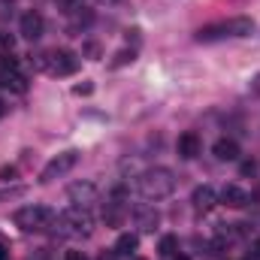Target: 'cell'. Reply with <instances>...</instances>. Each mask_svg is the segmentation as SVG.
I'll list each match as a JSON object with an SVG mask.
<instances>
[{
  "mask_svg": "<svg viewBox=\"0 0 260 260\" xmlns=\"http://www.w3.org/2000/svg\"><path fill=\"white\" fill-rule=\"evenodd\" d=\"M0 82H3L6 88H12V91H18V94H21V91L27 88V85H24V76H18V70H9V73H6V76L0 79Z\"/></svg>",
  "mask_w": 260,
  "mask_h": 260,
  "instance_id": "cell-16",
  "label": "cell"
},
{
  "mask_svg": "<svg viewBox=\"0 0 260 260\" xmlns=\"http://www.w3.org/2000/svg\"><path fill=\"white\" fill-rule=\"evenodd\" d=\"M58 227H61L64 236H88L91 227H94V218L88 215V209L73 206V209H67L64 215H58Z\"/></svg>",
  "mask_w": 260,
  "mask_h": 260,
  "instance_id": "cell-5",
  "label": "cell"
},
{
  "mask_svg": "<svg viewBox=\"0 0 260 260\" xmlns=\"http://www.w3.org/2000/svg\"><path fill=\"white\" fill-rule=\"evenodd\" d=\"M176 148H179V154H182L185 160H191V157H197V154H200V148H203V139L197 136L194 130H188V133H182V136H179Z\"/></svg>",
  "mask_w": 260,
  "mask_h": 260,
  "instance_id": "cell-10",
  "label": "cell"
},
{
  "mask_svg": "<svg viewBox=\"0 0 260 260\" xmlns=\"http://www.w3.org/2000/svg\"><path fill=\"white\" fill-rule=\"evenodd\" d=\"M0 260H9V245L0 239Z\"/></svg>",
  "mask_w": 260,
  "mask_h": 260,
  "instance_id": "cell-25",
  "label": "cell"
},
{
  "mask_svg": "<svg viewBox=\"0 0 260 260\" xmlns=\"http://www.w3.org/2000/svg\"><path fill=\"white\" fill-rule=\"evenodd\" d=\"M124 218H127V206L118 197L109 200V203H103V221H106V227H121Z\"/></svg>",
  "mask_w": 260,
  "mask_h": 260,
  "instance_id": "cell-8",
  "label": "cell"
},
{
  "mask_svg": "<svg viewBox=\"0 0 260 260\" xmlns=\"http://www.w3.org/2000/svg\"><path fill=\"white\" fill-rule=\"evenodd\" d=\"M139 248V236L136 233H121L115 242V254H133Z\"/></svg>",
  "mask_w": 260,
  "mask_h": 260,
  "instance_id": "cell-15",
  "label": "cell"
},
{
  "mask_svg": "<svg viewBox=\"0 0 260 260\" xmlns=\"http://www.w3.org/2000/svg\"><path fill=\"white\" fill-rule=\"evenodd\" d=\"M76 164H79V151H61L58 157H52V160L43 167L40 182H55V179H61V176H67Z\"/></svg>",
  "mask_w": 260,
  "mask_h": 260,
  "instance_id": "cell-6",
  "label": "cell"
},
{
  "mask_svg": "<svg viewBox=\"0 0 260 260\" xmlns=\"http://www.w3.org/2000/svg\"><path fill=\"white\" fill-rule=\"evenodd\" d=\"M91 91H94V85H91V82H82V85H76V88H73V94H76V97H88Z\"/></svg>",
  "mask_w": 260,
  "mask_h": 260,
  "instance_id": "cell-21",
  "label": "cell"
},
{
  "mask_svg": "<svg viewBox=\"0 0 260 260\" xmlns=\"http://www.w3.org/2000/svg\"><path fill=\"white\" fill-rule=\"evenodd\" d=\"M221 203H224L227 209H245V206H248V194H245L239 185H224Z\"/></svg>",
  "mask_w": 260,
  "mask_h": 260,
  "instance_id": "cell-12",
  "label": "cell"
},
{
  "mask_svg": "<svg viewBox=\"0 0 260 260\" xmlns=\"http://www.w3.org/2000/svg\"><path fill=\"white\" fill-rule=\"evenodd\" d=\"M55 6H58L64 15H76L79 9H85V0H55Z\"/></svg>",
  "mask_w": 260,
  "mask_h": 260,
  "instance_id": "cell-19",
  "label": "cell"
},
{
  "mask_svg": "<svg viewBox=\"0 0 260 260\" xmlns=\"http://www.w3.org/2000/svg\"><path fill=\"white\" fill-rule=\"evenodd\" d=\"M91 21H94V15H91L88 9H79V12L73 15V30H79V27H88Z\"/></svg>",
  "mask_w": 260,
  "mask_h": 260,
  "instance_id": "cell-20",
  "label": "cell"
},
{
  "mask_svg": "<svg viewBox=\"0 0 260 260\" xmlns=\"http://www.w3.org/2000/svg\"><path fill=\"white\" fill-rule=\"evenodd\" d=\"M64 260H85V254H82V251H67Z\"/></svg>",
  "mask_w": 260,
  "mask_h": 260,
  "instance_id": "cell-24",
  "label": "cell"
},
{
  "mask_svg": "<svg viewBox=\"0 0 260 260\" xmlns=\"http://www.w3.org/2000/svg\"><path fill=\"white\" fill-rule=\"evenodd\" d=\"M3 112H6V106H3V103H0V118H3Z\"/></svg>",
  "mask_w": 260,
  "mask_h": 260,
  "instance_id": "cell-29",
  "label": "cell"
},
{
  "mask_svg": "<svg viewBox=\"0 0 260 260\" xmlns=\"http://www.w3.org/2000/svg\"><path fill=\"white\" fill-rule=\"evenodd\" d=\"M157 251H160L164 257H176V254H179V239H176V236H164L160 245H157Z\"/></svg>",
  "mask_w": 260,
  "mask_h": 260,
  "instance_id": "cell-17",
  "label": "cell"
},
{
  "mask_svg": "<svg viewBox=\"0 0 260 260\" xmlns=\"http://www.w3.org/2000/svg\"><path fill=\"white\" fill-rule=\"evenodd\" d=\"M191 203H194L197 212H209V209L218 203V194H215L212 185H200V188L194 191V197H191Z\"/></svg>",
  "mask_w": 260,
  "mask_h": 260,
  "instance_id": "cell-13",
  "label": "cell"
},
{
  "mask_svg": "<svg viewBox=\"0 0 260 260\" xmlns=\"http://www.w3.org/2000/svg\"><path fill=\"white\" fill-rule=\"evenodd\" d=\"M251 91H254V94H257V97H260V76H257V79H254V82H251Z\"/></svg>",
  "mask_w": 260,
  "mask_h": 260,
  "instance_id": "cell-27",
  "label": "cell"
},
{
  "mask_svg": "<svg viewBox=\"0 0 260 260\" xmlns=\"http://www.w3.org/2000/svg\"><path fill=\"white\" fill-rule=\"evenodd\" d=\"M70 200H73V206H88V203H94L97 200V188L91 185V182H82V185H70Z\"/></svg>",
  "mask_w": 260,
  "mask_h": 260,
  "instance_id": "cell-11",
  "label": "cell"
},
{
  "mask_svg": "<svg viewBox=\"0 0 260 260\" xmlns=\"http://www.w3.org/2000/svg\"><path fill=\"white\" fill-rule=\"evenodd\" d=\"M37 67L52 73V76H73L79 70V58L70 49H52V52H43L37 58Z\"/></svg>",
  "mask_w": 260,
  "mask_h": 260,
  "instance_id": "cell-4",
  "label": "cell"
},
{
  "mask_svg": "<svg viewBox=\"0 0 260 260\" xmlns=\"http://www.w3.org/2000/svg\"><path fill=\"white\" fill-rule=\"evenodd\" d=\"M136 61V49H121V52H115V58H112V64L109 67H127V64H133Z\"/></svg>",
  "mask_w": 260,
  "mask_h": 260,
  "instance_id": "cell-18",
  "label": "cell"
},
{
  "mask_svg": "<svg viewBox=\"0 0 260 260\" xmlns=\"http://www.w3.org/2000/svg\"><path fill=\"white\" fill-rule=\"evenodd\" d=\"M85 52H88V55H91V58H97V55H100V49H97V46H94V43H91V46H88V49H85Z\"/></svg>",
  "mask_w": 260,
  "mask_h": 260,
  "instance_id": "cell-26",
  "label": "cell"
},
{
  "mask_svg": "<svg viewBox=\"0 0 260 260\" xmlns=\"http://www.w3.org/2000/svg\"><path fill=\"white\" fill-rule=\"evenodd\" d=\"M18 27H21V37L34 43V40H40V37H43V15L30 9V12H24V15H21V24H18Z\"/></svg>",
  "mask_w": 260,
  "mask_h": 260,
  "instance_id": "cell-7",
  "label": "cell"
},
{
  "mask_svg": "<svg viewBox=\"0 0 260 260\" xmlns=\"http://www.w3.org/2000/svg\"><path fill=\"white\" fill-rule=\"evenodd\" d=\"M136 185H139V194L145 200H164L176 191V176L167 167H154V170H145Z\"/></svg>",
  "mask_w": 260,
  "mask_h": 260,
  "instance_id": "cell-2",
  "label": "cell"
},
{
  "mask_svg": "<svg viewBox=\"0 0 260 260\" xmlns=\"http://www.w3.org/2000/svg\"><path fill=\"white\" fill-rule=\"evenodd\" d=\"M212 151H215V157L218 160H239V142L236 139H218L215 145H212Z\"/></svg>",
  "mask_w": 260,
  "mask_h": 260,
  "instance_id": "cell-14",
  "label": "cell"
},
{
  "mask_svg": "<svg viewBox=\"0 0 260 260\" xmlns=\"http://www.w3.org/2000/svg\"><path fill=\"white\" fill-rule=\"evenodd\" d=\"M133 218H136V227H139V230H145V233H151V230L160 224L157 209H154V206H145V203L133 209Z\"/></svg>",
  "mask_w": 260,
  "mask_h": 260,
  "instance_id": "cell-9",
  "label": "cell"
},
{
  "mask_svg": "<svg viewBox=\"0 0 260 260\" xmlns=\"http://www.w3.org/2000/svg\"><path fill=\"white\" fill-rule=\"evenodd\" d=\"M0 179H3V182L15 179V167H3V170H0Z\"/></svg>",
  "mask_w": 260,
  "mask_h": 260,
  "instance_id": "cell-23",
  "label": "cell"
},
{
  "mask_svg": "<svg viewBox=\"0 0 260 260\" xmlns=\"http://www.w3.org/2000/svg\"><path fill=\"white\" fill-rule=\"evenodd\" d=\"M133 260H142V257H133Z\"/></svg>",
  "mask_w": 260,
  "mask_h": 260,
  "instance_id": "cell-32",
  "label": "cell"
},
{
  "mask_svg": "<svg viewBox=\"0 0 260 260\" xmlns=\"http://www.w3.org/2000/svg\"><path fill=\"white\" fill-rule=\"evenodd\" d=\"M12 46H15V40H12L9 34H0V49H3V52H12Z\"/></svg>",
  "mask_w": 260,
  "mask_h": 260,
  "instance_id": "cell-22",
  "label": "cell"
},
{
  "mask_svg": "<svg viewBox=\"0 0 260 260\" xmlns=\"http://www.w3.org/2000/svg\"><path fill=\"white\" fill-rule=\"evenodd\" d=\"M12 221H15V227H21L24 233H43V230H49V227L58 221V215H55L49 206H24V209H18V212L12 215Z\"/></svg>",
  "mask_w": 260,
  "mask_h": 260,
  "instance_id": "cell-3",
  "label": "cell"
},
{
  "mask_svg": "<svg viewBox=\"0 0 260 260\" xmlns=\"http://www.w3.org/2000/svg\"><path fill=\"white\" fill-rule=\"evenodd\" d=\"M176 260H188V257H182V254H176Z\"/></svg>",
  "mask_w": 260,
  "mask_h": 260,
  "instance_id": "cell-30",
  "label": "cell"
},
{
  "mask_svg": "<svg viewBox=\"0 0 260 260\" xmlns=\"http://www.w3.org/2000/svg\"><path fill=\"white\" fill-rule=\"evenodd\" d=\"M254 30V21L248 15H236V18H227V21H215V24H206L197 30V40L200 43H215V40H224V37H251Z\"/></svg>",
  "mask_w": 260,
  "mask_h": 260,
  "instance_id": "cell-1",
  "label": "cell"
},
{
  "mask_svg": "<svg viewBox=\"0 0 260 260\" xmlns=\"http://www.w3.org/2000/svg\"><path fill=\"white\" fill-rule=\"evenodd\" d=\"M100 3H115V0H100Z\"/></svg>",
  "mask_w": 260,
  "mask_h": 260,
  "instance_id": "cell-31",
  "label": "cell"
},
{
  "mask_svg": "<svg viewBox=\"0 0 260 260\" xmlns=\"http://www.w3.org/2000/svg\"><path fill=\"white\" fill-rule=\"evenodd\" d=\"M254 257L260 260V239H254Z\"/></svg>",
  "mask_w": 260,
  "mask_h": 260,
  "instance_id": "cell-28",
  "label": "cell"
}]
</instances>
